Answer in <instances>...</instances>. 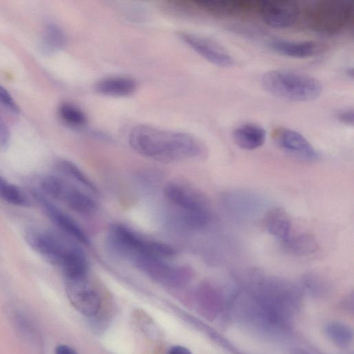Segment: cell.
I'll return each mask as SVG.
<instances>
[{"mask_svg":"<svg viewBox=\"0 0 354 354\" xmlns=\"http://www.w3.org/2000/svg\"><path fill=\"white\" fill-rule=\"evenodd\" d=\"M106 245L113 255L133 265L149 257L170 260L176 254V250L170 245L146 239L120 223L113 224L109 227Z\"/></svg>","mask_w":354,"mask_h":354,"instance_id":"cell-4","label":"cell"},{"mask_svg":"<svg viewBox=\"0 0 354 354\" xmlns=\"http://www.w3.org/2000/svg\"><path fill=\"white\" fill-rule=\"evenodd\" d=\"M31 195L39 205L45 215L62 233L78 243L84 245H90L86 234L72 217L59 209L38 189H32Z\"/></svg>","mask_w":354,"mask_h":354,"instance_id":"cell-10","label":"cell"},{"mask_svg":"<svg viewBox=\"0 0 354 354\" xmlns=\"http://www.w3.org/2000/svg\"><path fill=\"white\" fill-rule=\"evenodd\" d=\"M167 354H192V353L188 348H187L184 346H174L171 347L168 350Z\"/></svg>","mask_w":354,"mask_h":354,"instance_id":"cell-29","label":"cell"},{"mask_svg":"<svg viewBox=\"0 0 354 354\" xmlns=\"http://www.w3.org/2000/svg\"><path fill=\"white\" fill-rule=\"evenodd\" d=\"M10 129L4 120L0 117V151H5L10 145Z\"/></svg>","mask_w":354,"mask_h":354,"instance_id":"cell-27","label":"cell"},{"mask_svg":"<svg viewBox=\"0 0 354 354\" xmlns=\"http://www.w3.org/2000/svg\"><path fill=\"white\" fill-rule=\"evenodd\" d=\"M128 141L140 155L161 162H180L206 157L205 145L186 132L162 129L147 124L134 127Z\"/></svg>","mask_w":354,"mask_h":354,"instance_id":"cell-1","label":"cell"},{"mask_svg":"<svg viewBox=\"0 0 354 354\" xmlns=\"http://www.w3.org/2000/svg\"><path fill=\"white\" fill-rule=\"evenodd\" d=\"M324 332L327 337L339 347H348L353 342V330L344 322H330L326 324Z\"/></svg>","mask_w":354,"mask_h":354,"instance_id":"cell-23","label":"cell"},{"mask_svg":"<svg viewBox=\"0 0 354 354\" xmlns=\"http://www.w3.org/2000/svg\"><path fill=\"white\" fill-rule=\"evenodd\" d=\"M232 138L241 149L253 150L264 144L266 132L258 124L246 123L239 125L233 131Z\"/></svg>","mask_w":354,"mask_h":354,"instance_id":"cell-16","label":"cell"},{"mask_svg":"<svg viewBox=\"0 0 354 354\" xmlns=\"http://www.w3.org/2000/svg\"><path fill=\"white\" fill-rule=\"evenodd\" d=\"M291 354H310V353H309L304 350H301V349H295V350L292 351Z\"/></svg>","mask_w":354,"mask_h":354,"instance_id":"cell-32","label":"cell"},{"mask_svg":"<svg viewBox=\"0 0 354 354\" xmlns=\"http://www.w3.org/2000/svg\"><path fill=\"white\" fill-rule=\"evenodd\" d=\"M258 8L263 21L277 28L292 26L300 13L299 7L292 1H263Z\"/></svg>","mask_w":354,"mask_h":354,"instance_id":"cell-13","label":"cell"},{"mask_svg":"<svg viewBox=\"0 0 354 354\" xmlns=\"http://www.w3.org/2000/svg\"><path fill=\"white\" fill-rule=\"evenodd\" d=\"M178 36L185 44L212 64L222 68L234 65L235 61L231 55L216 41L187 32H180Z\"/></svg>","mask_w":354,"mask_h":354,"instance_id":"cell-11","label":"cell"},{"mask_svg":"<svg viewBox=\"0 0 354 354\" xmlns=\"http://www.w3.org/2000/svg\"><path fill=\"white\" fill-rule=\"evenodd\" d=\"M273 139L277 146L286 153L304 160H315L319 154L309 141L300 133L291 129H275Z\"/></svg>","mask_w":354,"mask_h":354,"instance_id":"cell-12","label":"cell"},{"mask_svg":"<svg viewBox=\"0 0 354 354\" xmlns=\"http://www.w3.org/2000/svg\"><path fill=\"white\" fill-rule=\"evenodd\" d=\"M38 190L48 198L62 202L80 214H91L97 207V196L59 175L44 176L39 181Z\"/></svg>","mask_w":354,"mask_h":354,"instance_id":"cell-7","label":"cell"},{"mask_svg":"<svg viewBox=\"0 0 354 354\" xmlns=\"http://www.w3.org/2000/svg\"><path fill=\"white\" fill-rule=\"evenodd\" d=\"M284 250L295 256L304 257L314 254L318 250V244L313 236L305 232L290 234L281 241Z\"/></svg>","mask_w":354,"mask_h":354,"instance_id":"cell-19","label":"cell"},{"mask_svg":"<svg viewBox=\"0 0 354 354\" xmlns=\"http://www.w3.org/2000/svg\"><path fill=\"white\" fill-rule=\"evenodd\" d=\"M0 198L10 205L28 207L31 206V200L26 192L19 186L8 181L0 175Z\"/></svg>","mask_w":354,"mask_h":354,"instance_id":"cell-22","label":"cell"},{"mask_svg":"<svg viewBox=\"0 0 354 354\" xmlns=\"http://www.w3.org/2000/svg\"><path fill=\"white\" fill-rule=\"evenodd\" d=\"M274 52L283 56L292 58H308L324 53L325 44L313 41H290L272 39L268 44Z\"/></svg>","mask_w":354,"mask_h":354,"instance_id":"cell-14","label":"cell"},{"mask_svg":"<svg viewBox=\"0 0 354 354\" xmlns=\"http://www.w3.org/2000/svg\"><path fill=\"white\" fill-rule=\"evenodd\" d=\"M0 104L10 113L17 115L20 109L10 93L0 84Z\"/></svg>","mask_w":354,"mask_h":354,"instance_id":"cell-26","label":"cell"},{"mask_svg":"<svg viewBox=\"0 0 354 354\" xmlns=\"http://www.w3.org/2000/svg\"><path fill=\"white\" fill-rule=\"evenodd\" d=\"M55 354H77V353L70 346L61 344L57 346L55 350Z\"/></svg>","mask_w":354,"mask_h":354,"instance_id":"cell-30","label":"cell"},{"mask_svg":"<svg viewBox=\"0 0 354 354\" xmlns=\"http://www.w3.org/2000/svg\"><path fill=\"white\" fill-rule=\"evenodd\" d=\"M55 169L59 176L97 196L99 192L92 180L73 162L59 158L54 163Z\"/></svg>","mask_w":354,"mask_h":354,"instance_id":"cell-15","label":"cell"},{"mask_svg":"<svg viewBox=\"0 0 354 354\" xmlns=\"http://www.w3.org/2000/svg\"><path fill=\"white\" fill-rule=\"evenodd\" d=\"M264 223L270 234L281 241L286 239L292 232L291 218L281 207L269 209L264 215Z\"/></svg>","mask_w":354,"mask_h":354,"instance_id":"cell-18","label":"cell"},{"mask_svg":"<svg viewBox=\"0 0 354 354\" xmlns=\"http://www.w3.org/2000/svg\"><path fill=\"white\" fill-rule=\"evenodd\" d=\"M353 294L348 295L343 301V306L346 307V310L353 311Z\"/></svg>","mask_w":354,"mask_h":354,"instance_id":"cell-31","label":"cell"},{"mask_svg":"<svg viewBox=\"0 0 354 354\" xmlns=\"http://www.w3.org/2000/svg\"><path fill=\"white\" fill-rule=\"evenodd\" d=\"M58 114L61 120L73 128L84 127L87 122L85 113L73 103L64 102L58 108Z\"/></svg>","mask_w":354,"mask_h":354,"instance_id":"cell-25","label":"cell"},{"mask_svg":"<svg viewBox=\"0 0 354 354\" xmlns=\"http://www.w3.org/2000/svg\"><path fill=\"white\" fill-rule=\"evenodd\" d=\"M337 120L347 126H353L354 123V114L352 109L342 110L337 114Z\"/></svg>","mask_w":354,"mask_h":354,"instance_id":"cell-28","label":"cell"},{"mask_svg":"<svg viewBox=\"0 0 354 354\" xmlns=\"http://www.w3.org/2000/svg\"><path fill=\"white\" fill-rule=\"evenodd\" d=\"M194 3L198 8L218 15H233L253 7L251 2L240 1H200Z\"/></svg>","mask_w":354,"mask_h":354,"instance_id":"cell-20","label":"cell"},{"mask_svg":"<svg viewBox=\"0 0 354 354\" xmlns=\"http://www.w3.org/2000/svg\"><path fill=\"white\" fill-rule=\"evenodd\" d=\"M263 89L278 98L292 102H308L317 99L323 86L317 78L295 71L272 70L261 77Z\"/></svg>","mask_w":354,"mask_h":354,"instance_id":"cell-5","label":"cell"},{"mask_svg":"<svg viewBox=\"0 0 354 354\" xmlns=\"http://www.w3.org/2000/svg\"><path fill=\"white\" fill-rule=\"evenodd\" d=\"M305 21L313 30L323 34H337L346 28L353 15V6L348 1H320L308 6Z\"/></svg>","mask_w":354,"mask_h":354,"instance_id":"cell-6","label":"cell"},{"mask_svg":"<svg viewBox=\"0 0 354 354\" xmlns=\"http://www.w3.org/2000/svg\"><path fill=\"white\" fill-rule=\"evenodd\" d=\"M254 196L247 192H229L223 196V202L227 208L244 214L250 212L254 207L256 208L257 201Z\"/></svg>","mask_w":354,"mask_h":354,"instance_id":"cell-24","label":"cell"},{"mask_svg":"<svg viewBox=\"0 0 354 354\" xmlns=\"http://www.w3.org/2000/svg\"><path fill=\"white\" fill-rule=\"evenodd\" d=\"M25 239L33 250L49 263L59 267L63 273L77 270L88 263L77 243L61 232L31 227L26 231Z\"/></svg>","mask_w":354,"mask_h":354,"instance_id":"cell-2","label":"cell"},{"mask_svg":"<svg viewBox=\"0 0 354 354\" xmlns=\"http://www.w3.org/2000/svg\"><path fill=\"white\" fill-rule=\"evenodd\" d=\"M66 44L64 30L57 24L50 23L44 28L40 39V49L44 54H53L62 49Z\"/></svg>","mask_w":354,"mask_h":354,"instance_id":"cell-21","label":"cell"},{"mask_svg":"<svg viewBox=\"0 0 354 354\" xmlns=\"http://www.w3.org/2000/svg\"><path fill=\"white\" fill-rule=\"evenodd\" d=\"M95 91L109 97H126L134 93L136 82L129 77L113 76L99 80L95 85Z\"/></svg>","mask_w":354,"mask_h":354,"instance_id":"cell-17","label":"cell"},{"mask_svg":"<svg viewBox=\"0 0 354 354\" xmlns=\"http://www.w3.org/2000/svg\"><path fill=\"white\" fill-rule=\"evenodd\" d=\"M164 195L171 207V221L183 230L197 231L211 221V207L205 196L184 182L169 183Z\"/></svg>","mask_w":354,"mask_h":354,"instance_id":"cell-3","label":"cell"},{"mask_svg":"<svg viewBox=\"0 0 354 354\" xmlns=\"http://www.w3.org/2000/svg\"><path fill=\"white\" fill-rule=\"evenodd\" d=\"M65 281L66 295L73 307L84 315H96L101 306V297L88 274Z\"/></svg>","mask_w":354,"mask_h":354,"instance_id":"cell-9","label":"cell"},{"mask_svg":"<svg viewBox=\"0 0 354 354\" xmlns=\"http://www.w3.org/2000/svg\"><path fill=\"white\" fill-rule=\"evenodd\" d=\"M136 267L156 282L171 288L185 286L193 274L189 268L173 264L169 260L161 258L145 259Z\"/></svg>","mask_w":354,"mask_h":354,"instance_id":"cell-8","label":"cell"}]
</instances>
